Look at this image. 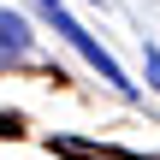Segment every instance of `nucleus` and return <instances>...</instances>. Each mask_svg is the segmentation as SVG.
Returning a JSON list of instances; mask_svg holds the SVG:
<instances>
[{"label":"nucleus","mask_w":160,"mask_h":160,"mask_svg":"<svg viewBox=\"0 0 160 160\" xmlns=\"http://www.w3.org/2000/svg\"><path fill=\"white\" fill-rule=\"evenodd\" d=\"M142 65H148V83L160 89V53H154V48H142Z\"/></svg>","instance_id":"3"},{"label":"nucleus","mask_w":160,"mask_h":160,"mask_svg":"<svg viewBox=\"0 0 160 160\" xmlns=\"http://www.w3.org/2000/svg\"><path fill=\"white\" fill-rule=\"evenodd\" d=\"M30 48H36V30H30V18L0 6V71H6V65H18Z\"/></svg>","instance_id":"2"},{"label":"nucleus","mask_w":160,"mask_h":160,"mask_svg":"<svg viewBox=\"0 0 160 160\" xmlns=\"http://www.w3.org/2000/svg\"><path fill=\"white\" fill-rule=\"evenodd\" d=\"M42 12L53 18V30H59V36H65V42H71V48H77V53H83V59H89V65H95V71H101V77L113 83V89H119V95H137V83H125V71L113 65V53H107V48H101V42H95V36H89V30L77 24V18H71V12H65L59 0H42Z\"/></svg>","instance_id":"1"}]
</instances>
